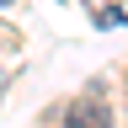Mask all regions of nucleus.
<instances>
[{"label":"nucleus","instance_id":"obj_1","mask_svg":"<svg viewBox=\"0 0 128 128\" xmlns=\"http://www.w3.org/2000/svg\"><path fill=\"white\" fill-rule=\"evenodd\" d=\"M107 123H112V112L102 102H75L70 107V128H107Z\"/></svg>","mask_w":128,"mask_h":128},{"label":"nucleus","instance_id":"obj_2","mask_svg":"<svg viewBox=\"0 0 128 128\" xmlns=\"http://www.w3.org/2000/svg\"><path fill=\"white\" fill-rule=\"evenodd\" d=\"M91 6H96V11H102V0H91Z\"/></svg>","mask_w":128,"mask_h":128},{"label":"nucleus","instance_id":"obj_3","mask_svg":"<svg viewBox=\"0 0 128 128\" xmlns=\"http://www.w3.org/2000/svg\"><path fill=\"white\" fill-rule=\"evenodd\" d=\"M0 6H11V0H0Z\"/></svg>","mask_w":128,"mask_h":128}]
</instances>
